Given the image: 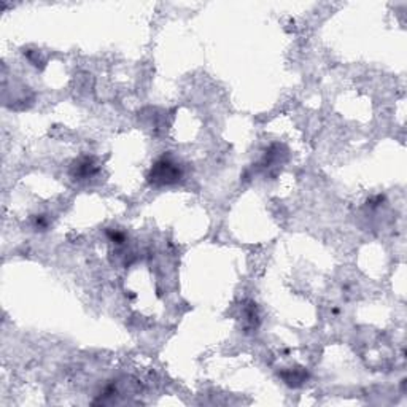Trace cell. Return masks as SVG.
Segmentation results:
<instances>
[{
    "label": "cell",
    "instance_id": "cell-1",
    "mask_svg": "<svg viewBox=\"0 0 407 407\" xmlns=\"http://www.w3.org/2000/svg\"><path fill=\"white\" fill-rule=\"evenodd\" d=\"M182 172L178 169L177 164H173L169 159H159L156 164L153 166L150 173V180L153 183H159V184H169L177 182L180 178Z\"/></svg>",
    "mask_w": 407,
    "mask_h": 407
}]
</instances>
